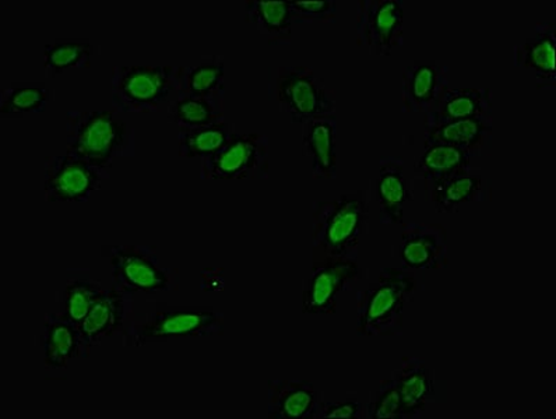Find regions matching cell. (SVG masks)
I'll return each instance as SVG.
<instances>
[{
	"mask_svg": "<svg viewBox=\"0 0 556 419\" xmlns=\"http://www.w3.org/2000/svg\"><path fill=\"white\" fill-rule=\"evenodd\" d=\"M292 16L295 24L336 23L338 18V2L321 0V2H291Z\"/></svg>",
	"mask_w": 556,
	"mask_h": 419,
	"instance_id": "d6a6232c",
	"label": "cell"
},
{
	"mask_svg": "<svg viewBox=\"0 0 556 419\" xmlns=\"http://www.w3.org/2000/svg\"><path fill=\"white\" fill-rule=\"evenodd\" d=\"M101 48L90 38H58L43 47V72L56 79L67 71L90 69Z\"/></svg>",
	"mask_w": 556,
	"mask_h": 419,
	"instance_id": "cb8c5ba5",
	"label": "cell"
},
{
	"mask_svg": "<svg viewBox=\"0 0 556 419\" xmlns=\"http://www.w3.org/2000/svg\"><path fill=\"white\" fill-rule=\"evenodd\" d=\"M556 23L540 22L535 26V36L517 43L514 50V65L519 69L534 73L536 89L554 91Z\"/></svg>",
	"mask_w": 556,
	"mask_h": 419,
	"instance_id": "ac0fdd59",
	"label": "cell"
},
{
	"mask_svg": "<svg viewBox=\"0 0 556 419\" xmlns=\"http://www.w3.org/2000/svg\"><path fill=\"white\" fill-rule=\"evenodd\" d=\"M364 414L369 419H406L402 397L392 377L380 380L372 390Z\"/></svg>",
	"mask_w": 556,
	"mask_h": 419,
	"instance_id": "1f68e13d",
	"label": "cell"
},
{
	"mask_svg": "<svg viewBox=\"0 0 556 419\" xmlns=\"http://www.w3.org/2000/svg\"><path fill=\"white\" fill-rule=\"evenodd\" d=\"M101 256L110 261L112 284L131 295H154L179 289V271L161 265L154 246L140 243L102 246Z\"/></svg>",
	"mask_w": 556,
	"mask_h": 419,
	"instance_id": "52a82bcc",
	"label": "cell"
},
{
	"mask_svg": "<svg viewBox=\"0 0 556 419\" xmlns=\"http://www.w3.org/2000/svg\"><path fill=\"white\" fill-rule=\"evenodd\" d=\"M55 100V91L46 82H12L0 92V118L22 119L42 114Z\"/></svg>",
	"mask_w": 556,
	"mask_h": 419,
	"instance_id": "4316f807",
	"label": "cell"
},
{
	"mask_svg": "<svg viewBox=\"0 0 556 419\" xmlns=\"http://www.w3.org/2000/svg\"><path fill=\"white\" fill-rule=\"evenodd\" d=\"M494 138L492 119H466L424 126V141L452 145L468 157L478 158L491 149Z\"/></svg>",
	"mask_w": 556,
	"mask_h": 419,
	"instance_id": "7402d4cb",
	"label": "cell"
},
{
	"mask_svg": "<svg viewBox=\"0 0 556 419\" xmlns=\"http://www.w3.org/2000/svg\"><path fill=\"white\" fill-rule=\"evenodd\" d=\"M392 378L402 397L406 419L421 418L429 404L445 402V383L438 380L435 369L418 357H404Z\"/></svg>",
	"mask_w": 556,
	"mask_h": 419,
	"instance_id": "5bb4252c",
	"label": "cell"
},
{
	"mask_svg": "<svg viewBox=\"0 0 556 419\" xmlns=\"http://www.w3.org/2000/svg\"><path fill=\"white\" fill-rule=\"evenodd\" d=\"M375 200L380 223L384 226L404 224V212L414 200V187L406 170V161L400 155H384L379 160Z\"/></svg>",
	"mask_w": 556,
	"mask_h": 419,
	"instance_id": "9a60e30c",
	"label": "cell"
},
{
	"mask_svg": "<svg viewBox=\"0 0 556 419\" xmlns=\"http://www.w3.org/2000/svg\"><path fill=\"white\" fill-rule=\"evenodd\" d=\"M494 92L488 87H458L443 92L426 114V126L466 119H492Z\"/></svg>",
	"mask_w": 556,
	"mask_h": 419,
	"instance_id": "ffe728a7",
	"label": "cell"
},
{
	"mask_svg": "<svg viewBox=\"0 0 556 419\" xmlns=\"http://www.w3.org/2000/svg\"><path fill=\"white\" fill-rule=\"evenodd\" d=\"M365 272L358 259L312 262V275L302 287V314H336L340 296L357 287Z\"/></svg>",
	"mask_w": 556,
	"mask_h": 419,
	"instance_id": "30bf717a",
	"label": "cell"
},
{
	"mask_svg": "<svg viewBox=\"0 0 556 419\" xmlns=\"http://www.w3.org/2000/svg\"><path fill=\"white\" fill-rule=\"evenodd\" d=\"M236 125L224 119L197 129H178V149L182 158L207 160L222 151L236 135Z\"/></svg>",
	"mask_w": 556,
	"mask_h": 419,
	"instance_id": "f1b7e54d",
	"label": "cell"
},
{
	"mask_svg": "<svg viewBox=\"0 0 556 419\" xmlns=\"http://www.w3.org/2000/svg\"><path fill=\"white\" fill-rule=\"evenodd\" d=\"M365 408L363 402L358 397L341 399V402L321 403L319 418H364Z\"/></svg>",
	"mask_w": 556,
	"mask_h": 419,
	"instance_id": "836d02e7",
	"label": "cell"
},
{
	"mask_svg": "<svg viewBox=\"0 0 556 419\" xmlns=\"http://www.w3.org/2000/svg\"><path fill=\"white\" fill-rule=\"evenodd\" d=\"M404 269L445 270L448 266L447 228L438 223L413 221L404 226L396 247Z\"/></svg>",
	"mask_w": 556,
	"mask_h": 419,
	"instance_id": "7c38bea8",
	"label": "cell"
},
{
	"mask_svg": "<svg viewBox=\"0 0 556 419\" xmlns=\"http://www.w3.org/2000/svg\"><path fill=\"white\" fill-rule=\"evenodd\" d=\"M178 94L226 97V62L219 55L203 58L194 65L178 66Z\"/></svg>",
	"mask_w": 556,
	"mask_h": 419,
	"instance_id": "484cf974",
	"label": "cell"
},
{
	"mask_svg": "<svg viewBox=\"0 0 556 419\" xmlns=\"http://www.w3.org/2000/svg\"><path fill=\"white\" fill-rule=\"evenodd\" d=\"M134 304L135 295L114 284L102 291L85 320L77 326L89 347H99L104 341L124 334L134 320Z\"/></svg>",
	"mask_w": 556,
	"mask_h": 419,
	"instance_id": "4fadbf2b",
	"label": "cell"
},
{
	"mask_svg": "<svg viewBox=\"0 0 556 419\" xmlns=\"http://www.w3.org/2000/svg\"><path fill=\"white\" fill-rule=\"evenodd\" d=\"M178 96V66L118 65L111 75V105L119 114L167 110Z\"/></svg>",
	"mask_w": 556,
	"mask_h": 419,
	"instance_id": "5b68a950",
	"label": "cell"
},
{
	"mask_svg": "<svg viewBox=\"0 0 556 419\" xmlns=\"http://www.w3.org/2000/svg\"><path fill=\"white\" fill-rule=\"evenodd\" d=\"M41 348L43 365L51 370L66 369L72 360L89 358L91 351L77 325L63 318L60 312L43 318Z\"/></svg>",
	"mask_w": 556,
	"mask_h": 419,
	"instance_id": "d6986e66",
	"label": "cell"
},
{
	"mask_svg": "<svg viewBox=\"0 0 556 419\" xmlns=\"http://www.w3.org/2000/svg\"><path fill=\"white\" fill-rule=\"evenodd\" d=\"M270 174V154L266 135L236 134L229 143L213 157L202 161L203 180H263Z\"/></svg>",
	"mask_w": 556,
	"mask_h": 419,
	"instance_id": "ba28073f",
	"label": "cell"
},
{
	"mask_svg": "<svg viewBox=\"0 0 556 419\" xmlns=\"http://www.w3.org/2000/svg\"><path fill=\"white\" fill-rule=\"evenodd\" d=\"M224 334V314L213 306H170L157 302L153 310L134 318L121 335L126 348L167 343L177 339Z\"/></svg>",
	"mask_w": 556,
	"mask_h": 419,
	"instance_id": "277c9868",
	"label": "cell"
},
{
	"mask_svg": "<svg viewBox=\"0 0 556 419\" xmlns=\"http://www.w3.org/2000/svg\"><path fill=\"white\" fill-rule=\"evenodd\" d=\"M419 281L404 267H383L378 281L358 292L357 334L394 338L402 334L404 312L416 299Z\"/></svg>",
	"mask_w": 556,
	"mask_h": 419,
	"instance_id": "3957f363",
	"label": "cell"
},
{
	"mask_svg": "<svg viewBox=\"0 0 556 419\" xmlns=\"http://www.w3.org/2000/svg\"><path fill=\"white\" fill-rule=\"evenodd\" d=\"M224 99L226 97H175L167 109L169 124L178 129H197L218 124L224 119Z\"/></svg>",
	"mask_w": 556,
	"mask_h": 419,
	"instance_id": "83f0119b",
	"label": "cell"
},
{
	"mask_svg": "<svg viewBox=\"0 0 556 419\" xmlns=\"http://www.w3.org/2000/svg\"><path fill=\"white\" fill-rule=\"evenodd\" d=\"M447 72L437 61H414L402 76L404 114L426 115L448 89Z\"/></svg>",
	"mask_w": 556,
	"mask_h": 419,
	"instance_id": "e0dca14e",
	"label": "cell"
},
{
	"mask_svg": "<svg viewBox=\"0 0 556 419\" xmlns=\"http://www.w3.org/2000/svg\"><path fill=\"white\" fill-rule=\"evenodd\" d=\"M357 41L370 56L389 58L404 43L402 0H361L357 12Z\"/></svg>",
	"mask_w": 556,
	"mask_h": 419,
	"instance_id": "8fae6325",
	"label": "cell"
},
{
	"mask_svg": "<svg viewBox=\"0 0 556 419\" xmlns=\"http://www.w3.org/2000/svg\"><path fill=\"white\" fill-rule=\"evenodd\" d=\"M429 194L439 214H451L468 203L485 202L491 196V185L471 167L431 185Z\"/></svg>",
	"mask_w": 556,
	"mask_h": 419,
	"instance_id": "603a6c76",
	"label": "cell"
},
{
	"mask_svg": "<svg viewBox=\"0 0 556 419\" xmlns=\"http://www.w3.org/2000/svg\"><path fill=\"white\" fill-rule=\"evenodd\" d=\"M369 202L364 190L315 202L312 262L358 259L359 247L369 233Z\"/></svg>",
	"mask_w": 556,
	"mask_h": 419,
	"instance_id": "6da1fadb",
	"label": "cell"
},
{
	"mask_svg": "<svg viewBox=\"0 0 556 419\" xmlns=\"http://www.w3.org/2000/svg\"><path fill=\"white\" fill-rule=\"evenodd\" d=\"M338 118H324L302 126V154L309 160L316 180L338 178Z\"/></svg>",
	"mask_w": 556,
	"mask_h": 419,
	"instance_id": "44dd1931",
	"label": "cell"
},
{
	"mask_svg": "<svg viewBox=\"0 0 556 419\" xmlns=\"http://www.w3.org/2000/svg\"><path fill=\"white\" fill-rule=\"evenodd\" d=\"M110 175L75 155H50L43 161V196L50 203H86Z\"/></svg>",
	"mask_w": 556,
	"mask_h": 419,
	"instance_id": "9c48e42d",
	"label": "cell"
},
{
	"mask_svg": "<svg viewBox=\"0 0 556 419\" xmlns=\"http://www.w3.org/2000/svg\"><path fill=\"white\" fill-rule=\"evenodd\" d=\"M77 275L66 281L60 292V314L72 323L79 326L99 300L105 287L90 276V271L76 270Z\"/></svg>",
	"mask_w": 556,
	"mask_h": 419,
	"instance_id": "4dcf8cb0",
	"label": "cell"
},
{
	"mask_svg": "<svg viewBox=\"0 0 556 419\" xmlns=\"http://www.w3.org/2000/svg\"><path fill=\"white\" fill-rule=\"evenodd\" d=\"M324 399V392L308 379H270L267 382V418L319 419Z\"/></svg>",
	"mask_w": 556,
	"mask_h": 419,
	"instance_id": "2e32d148",
	"label": "cell"
},
{
	"mask_svg": "<svg viewBox=\"0 0 556 419\" xmlns=\"http://www.w3.org/2000/svg\"><path fill=\"white\" fill-rule=\"evenodd\" d=\"M66 153L111 170L115 160L134 157L136 131L115 110H71L66 114Z\"/></svg>",
	"mask_w": 556,
	"mask_h": 419,
	"instance_id": "7a4b0ae2",
	"label": "cell"
},
{
	"mask_svg": "<svg viewBox=\"0 0 556 419\" xmlns=\"http://www.w3.org/2000/svg\"><path fill=\"white\" fill-rule=\"evenodd\" d=\"M245 21L266 37L268 46H289L292 40L291 2H263L249 0L245 3Z\"/></svg>",
	"mask_w": 556,
	"mask_h": 419,
	"instance_id": "d4e9b609",
	"label": "cell"
},
{
	"mask_svg": "<svg viewBox=\"0 0 556 419\" xmlns=\"http://www.w3.org/2000/svg\"><path fill=\"white\" fill-rule=\"evenodd\" d=\"M271 92L278 110L292 124L304 126L315 119L338 118L334 91L324 77L304 65L278 67Z\"/></svg>",
	"mask_w": 556,
	"mask_h": 419,
	"instance_id": "8992f818",
	"label": "cell"
},
{
	"mask_svg": "<svg viewBox=\"0 0 556 419\" xmlns=\"http://www.w3.org/2000/svg\"><path fill=\"white\" fill-rule=\"evenodd\" d=\"M471 161L462 150L452 145L424 141V151L414 165V170L431 187L453 174L471 168Z\"/></svg>",
	"mask_w": 556,
	"mask_h": 419,
	"instance_id": "f546056e",
	"label": "cell"
}]
</instances>
